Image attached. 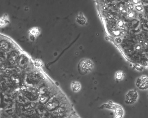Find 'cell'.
Masks as SVG:
<instances>
[{
	"label": "cell",
	"instance_id": "7",
	"mask_svg": "<svg viewBox=\"0 0 148 118\" xmlns=\"http://www.w3.org/2000/svg\"><path fill=\"white\" fill-rule=\"evenodd\" d=\"M72 88L74 92H77L81 88L80 83L77 82H74L72 84Z\"/></svg>",
	"mask_w": 148,
	"mask_h": 118
},
{
	"label": "cell",
	"instance_id": "3",
	"mask_svg": "<svg viewBox=\"0 0 148 118\" xmlns=\"http://www.w3.org/2000/svg\"><path fill=\"white\" fill-rule=\"evenodd\" d=\"M148 78L146 76H142L137 79L136 85L137 87L141 90L148 88Z\"/></svg>",
	"mask_w": 148,
	"mask_h": 118
},
{
	"label": "cell",
	"instance_id": "9",
	"mask_svg": "<svg viewBox=\"0 0 148 118\" xmlns=\"http://www.w3.org/2000/svg\"><path fill=\"white\" fill-rule=\"evenodd\" d=\"M123 76H124V73L122 71H118L116 74V80L119 81V80H121L123 78Z\"/></svg>",
	"mask_w": 148,
	"mask_h": 118
},
{
	"label": "cell",
	"instance_id": "4",
	"mask_svg": "<svg viewBox=\"0 0 148 118\" xmlns=\"http://www.w3.org/2000/svg\"><path fill=\"white\" fill-rule=\"evenodd\" d=\"M10 22L8 15L5 14L2 18H0V27H4L9 24Z\"/></svg>",
	"mask_w": 148,
	"mask_h": 118
},
{
	"label": "cell",
	"instance_id": "10",
	"mask_svg": "<svg viewBox=\"0 0 148 118\" xmlns=\"http://www.w3.org/2000/svg\"><path fill=\"white\" fill-rule=\"evenodd\" d=\"M34 65L37 68H38L42 66L43 64L39 60H35L34 61Z\"/></svg>",
	"mask_w": 148,
	"mask_h": 118
},
{
	"label": "cell",
	"instance_id": "6",
	"mask_svg": "<svg viewBox=\"0 0 148 118\" xmlns=\"http://www.w3.org/2000/svg\"><path fill=\"white\" fill-rule=\"evenodd\" d=\"M77 21L81 25H84L86 23V19L84 17L82 13H80L79 16L77 18Z\"/></svg>",
	"mask_w": 148,
	"mask_h": 118
},
{
	"label": "cell",
	"instance_id": "2",
	"mask_svg": "<svg viewBox=\"0 0 148 118\" xmlns=\"http://www.w3.org/2000/svg\"><path fill=\"white\" fill-rule=\"evenodd\" d=\"M138 98V93L136 90H130L126 95L125 102L128 105L134 104Z\"/></svg>",
	"mask_w": 148,
	"mask_h": 118
},
{
	"label": "cell",
	"instance_id": "11",
	"mask_svg": "<svg viewBox=\"0 0 148 118\" xmlns=\"http://www.w3.org/2000/svg\"><path fill=\"white\" fill-rule=\"evenodd\" d=\"M134 67L135 69L138 70V71H143V67L139 64L134 65Z\"/></svg>",
	"mask_w": 148,
	"mask_h": 118
},
{
	"label": "cell",
	"instance_id": "14",
	"mask_svg": "<svg viewBox=\"0 0 148 118\" xmlns=\"http://www.w3.org/2000/svg\"><path fill=\"white\" fill-rule=\"evenodd\" d=\"M136 49H137V50H139L140 49V46L139 45L137 46L136 47Z\"/></svg>",
	"mask_w": 148,
	"mask_h": 118
},
{
	"label": "cell",
	"instance_id": "12",
	"mask_svg": "<svg viewBox=\"0 0 148 118\" xmlns=\"http://www.w3.org/2000/svg\"><path fill=\"white\" fill-rule=\"evenodd\" d=\"M136 9L137 10L139 11H141L143 9V7L141 5H138V6H136Z\"/></svg>",
	"mask_w": 148,
	"mask_h": 118
},
{
	"label": "cell",
	"instance_id": "13",
	"mask_svg": "<svg viewBox=\"0 0 148 118\" xmlns=\"http://www.w3.org/2000/svg\"><path fill=\"white\" fill-rule=\"evenodd\" d=\"M121 40L120 38H116L115 39V42L116 43H119L121 42Z\"/></svg>",
	"mask_w": 148,
	"mask_h": 118
},
{
	"label": "cell",
	"instance_id": "5",
	"mask_svg": "<svg viewBox=\"0 0 148 118\" xmlns=\"http://www.w3.org/2000/svg\"><path fill=\"white\" fill-rule=\"evenodd\" d=\"M29 33L30 34V36L36 38L40 35V30L39 28H32L29 31Z\"/></svg>",
	"mask_w": 148,
	"mask_h": 118
},
{
	"label": "cell",
	"instance_id": "1",
	"mask_svg": "<svg viewBox=\"0 0 148 118\" xmlns=\"http://www.w3.org/2000/svg\"><path fill=\"white\" fill-rule=\"evenodd\" d=\"M78 67L79 70L82 72V73L85 74L93 69L94 65L90 60L84 59L80 61Z\"/></svg>",
	"mask_w": 148,
	"mask_h": 118
},
{
	"label": "cell",
	"instance_id": "8",
	"mask_svg": "<svg viewBox=\"0 0 148 118\" xmlns=\"http://www.w3.org/2000/svg\"><path fill=\"white\" fill-rule=\"evenodd\" d=\"M116 118H121L123 114V110L122 108L120 107H117L116 109Z\"/></svg>",
	"mask_w": 148,
	"mask_h": 118
}]
</instances>
